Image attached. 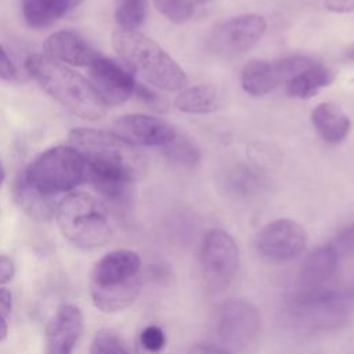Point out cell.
<instances>
[{"instance_id":"13","label":"cell","mask_w":354,"mask_h":354,"mask_svg":"<svg viewBox=\"0 0 354 354\" xmlns=\"http://www.w3.org/2000/svg\"><path fill=\"white\" fill-rule=\"evenodd\" d=\"M112 131L136 147H165L177 133L165 119L141 113L118 118L112 124Z\"/></svg>"},{"instance_id":"32","label":"cell","mask_w":354,"mask_h":354,"mask_svg":"<svg viewBox=\"0 0 354 354\" xmlns=\"http://www.w3.org/2000/svg\"><path fill=\"white\" fill-rule=\"evenodd\" d=\"M14 261L4 254H0V285L7 283L14 277Z\"/></svg>"},{"instance_id":"24","label":"cell","mask_w":354,"mask_h":354,"mask_svg":"<svg viewBox=\"0 0 354 354\" xmlns=\"http://www.w3.org/2000/svg\"><path fill=\"white\" fill-rule=\"evenodd\" d=\"M263 184V178L254 170L239 166L227 178V185L234 194L239 195H250L256 194Z\"/></svg>"},{"instance_id":"19","label":"cell","mask_w":354,"mask_h":354,"mask_svg":"<svg viewBox=\"0 0 354 354\" xmlns=\"http://www.w3.org/2000/svg\"><path fill=\"white\" fill-rule=\"evenodd\" d=\"M311 120L319 136L330 144L343 141L350 131L348 116L335 104L322 102L311 112Z\"/></svg>"},{"instance_id":"5","label":"cell","mask_w":354,"mask_h":354,"mask_svg":"<svg viewBox=\"0 0 354 354\" xmlns=\"http://www.w3.org/2000/svg\"><path fill=\"white\" fill-rule=\"evenodd\" d=\"M55 218L62 235L79 248L101 246L112 234L108 207L88 192L65 195L57 205Z\"/></svg>"},{"instance_id":"2","label":"cell","mask_w":354,"mask_h":354,"mask_svg":"<svg viewBox=\"0 0 354 354\" xmlns=\"http://www.w3.org/2000/svg\"><path fill=\"white\" fill-rule=\"evenodd\" d=\"M29 75L41 88L75 116L95 122L108 112V105L98 95L90 80L44 54H32L25 62Z\"/></svg>"},{"instance_id":"14","label":"cell","mask_w":354,"mask_h":354,"mask_svg":"<svg viewBox=\"0 0 354 354\" xmlns=\"http://www.w3.org/2000/svg\"><path fill=\"white\" fill-rule=\"evenodd\" d=\"M339 253L329 245L314 249L303 261L297 277L299 296H315L330 290L339 266Z\"/></svg>"},{"instance_id":"4","label":"cell","mask_w":354,"mask_h":354,"mask_svg":"<svg viewBox=\"0 0 354 354\" xmlns=\"http://www.w3.org/2000/svg\"><path fill=\"white\" fill-rule=\"evenodd\" d=\"M112 43L124 64L152 86L167 91L187 87L188 79L180 65L148 36L137 30L118 29Z\"/></svg>"},{"instance_id":"29","label":"cell","mask_w":354,"mask_h":354,"mask_svg":"<svg viewBox=\"0 0 354 354\" xmlns=\"http://www.w3.org/2000/svg\"><path fill=\"white\" fill-rule=\"evenodd\" d=\"M134 94L144 102L147 104L148 106L156 109V111H165L166 109V101L159 95L156 94L155 91H152L149 87L144 86V84H140L137 83L136 86V90H134Z\"/></svg>"},{"instance_id":"21","label":"cell","mask_w":354,"mask_h":354,"mask_svg":"<svg viewBox=\"0 0 354 354\" xmlns=\"http://www.w3.org/2000/svg\"><path fill=\"white\" fill-rule=\"evenodd\" d=\"M335 80V75L326 66L315 62L306 71L300 72L288 82V94L296 98H311L319 88L329 86Z\"/></svg>"},{"instance_id":"9","label":"cell","mask_w":354,"mask_h":354,"mask_svg":"<svg viewBox=\"0 0 354 354\" xmlns=\"http://www.w3.org/2000/svg\"><path fill=\"white\" fill-rule=\"evenodd\" d=\"M314 64V59L304 55H293L275 62L253 59L243 66L241 83L246 93L264 95Z\"/></svg>"},{"instance_id":"18","label":"cell","mask_w":354,"mask_h":354,"mask_svg":"<svg viewBox=\"0 0 354 354\" xmlns=\"http://www.w3.org/2000/svg\"><path fill=\"white\" fill-rule=\"evenodd\" d=\"M12 196L22 212L36 221L47 223L55 216L57 203L54 196L39 191L22 176L14 181Z\"/></svg>"},{"instance_id":"10","label":"cell","mask_w":354,"mask_h":354,"mask_svg":"<svg viewBox=\"0 0 354 354\" xmlns=\"http://www.w3.org/2000/svg\"><path fill=\"white\" fill-rule=\"evenodd\" d=\"M267 21L259 14L230 18L212 30L207 44L218 54H238L256 46L264 36Z\"/></svg>"},{"instance_id":"15","label":"cell","mask_w":354,"mask_h":354,"mask_svg":"<svg viewBox=\"0 0 354 354\" xmlns=\"http://www.w3.org/2000/svg\"><path fill=\"white\" fill-rule=\"evenodd\" d=\"M83 329V314L75 304H62L46 326V354H73Z\"/></svg>"},{"instance_id":"16","label":"cell","mask_w":354,"mask_h":354,"mask_svg":"<svg viewBox=\"0 0 354 354\" xmlns=\"http://www.w3.org/2000/svg\"><path fill=\"white\" fill-rule=\"evenodd\" d=\"M44 55L73 66H90L98 53L77 33L58 30L51 33L43 43Z\"/></svg>"},{"instance_id":"33","label":"cell","mask_w":354,"mask_h":354,"mask_svg":"<svg viewBox=\"0 0 354 354\" xmlns=\"http://www.w3.org/2000/svg\"><path fill=\"white\" fill-rule=\"evenodd\" d=\"M324 7L332 12H354V0H325Z\"/></svg>"},{"instance_id":"27","label":"cell","mask_w":354,"mask_h":354,"mask_svg":"<svg viewBox=\"0 0 354 354\" xmlns=\"http://www.w3.org/2000/svg\"><path fill=\"white\" fill-rule=\"evenodd\" d=\"M138 343L147 354H158L166 346V335L156 325L145 326L138 336Z\"/></svg>"},{"instance_id":"28","label":"cell","mask_w":354,"mask_h":354,"mask_svg":"<svg viewBox=\"0 0 354 354\" xmlns=\"http://www.w3.org/2000/svg\"><path fill=\"white\" fill-rule=\"evenodd\" d=\"M332 246L336 249L339 256L354 253V223L347 225L336 235Z\"/></svg>"},{"instance_id":"34","label":"cell","mask_w":354,"mask_h":354,"mask_svg":"<svg viewBox=\"0 0 354 354\" xmlns=\"http://www.w3.org/2000/svg\"><path fill=\"white\" fill-rule=\"evenodd\" d=\"M12 307V295L10 289L0 288V314L7 317L11 313Z\"/></svg>"},{"instance_id":"17","label":"cell","mask_w":354,"mask_h":354,"mask_svg":"<svg viewBox=\"0 0 354 354\" xmlns=\"http://www.w3.org/2000/svg\"><path fill=\"white\" fill-rule=\"evenodd\" d=\"M83 0H21L22 17L32 29H44L54 25Z\"/></svg>"},{"instance_id":"20","label":"cell","mask_w":354,"mask_h":354,"mask_svg":"<svg viewBox=\"0 0 354 354\" xmlns=\"http://www.w3.org/2000/svg\"><path fill=\"white\" fill-rule=\"evenodd\" d=\"M174 105L188 113H210L221 105V94L212 84H196L181 90Z\"/></svg>"},{"instance_id":"26","label":"cell","mask_w":354,"mask_h":354,"mask_svg":"<svg viewBox=\"0 0 354 354\" xmlns=\"http://www.w3.org/2000/svg\"><path fill=\"white\" fill-rule=\"evenodd\" d=\"M156 8L173 22H184L194 12L192 0H153Z\"/></svg>"},{"instance_id":"11","label":"cell","mask_w":354,"mask_h":354,"mask_svg":"<svg viewBox=\"0 0 354 354\" xmlns=\"http://www.w3.org/2000/svg\"><path fill=\"white\" fill-rule=\"evenodd\" d=\"M306 243V230L290 218H278L266 224L256 236L257 252L271 261L295 259L303 252Z\"/></svg>"},{"instance_id":"7","label":"cell","mask_w":354,"mask_h":354,"mask_svg":"<svg viewBox=\"0 0 354 354\" xmlns=\"http://www.w3.org/2000/svg\"><path fill=\"white\" fill-rule=\"evenodd\" d=\"M260 314L257 308L245 299H228L216 310L214 333L220 346L236 351H248L260 336Z\"/></svg>"},{"instance_id":"12","label":"cell","mask_w":354,"mask_h":354,"mask_svg":"<svg viewBox=\"0 0 354 354\" xmlns=\"http://www.w3.org/2000/svg\"><path fill=\"white\" fill-rule=\"evenodd\" d=\"M88 68L90 83L108 106L120 105L134 94V76L115 59L98 54Z\"/></svg>"},{"instance_id":"23","label":"cell","mask_w":354,"mask_h":354,"mask_svg":"<svg viewBox=\"0 0 354 354\" xmlns=\"http://www.w3.org/2000/svg\"><path fill=\"white\" fill-rule=\"evenodd\" d=\"M147 0H120L116 11L115 21L119 29L137 30L145 19Z\"/></svg>"},{"instance_id":"30","label":"cell","mask_w":354,"mask_h":354,"mask_svg":"<svg viewBox=\"0 0 354 354\" xmlns=\"http://www.w3.org/2000/svg\"><path fill=\"white\" fill-rule=\"evenodd\" d=\"M187 354H231L227 348H224L220 344L213 343H199L191 347V350Z\"/></svg>"},{"instance_id":"3","label":"cell","mask_w":354,"mask_h":354,"mask_svg":"<svg viewBox=\"0 0 354 354\" xmlns=\"http://www.w3.org/2000/svg\"><path fill=\"white\" fill-rule=\"evenodd\" d=\"M141 290V259L129 249H116L104 254L90 274V295L102 313L127 308Z\"/></svg>"},{"instance_id":"37","label":"cell","mask_w":354,"mask_h":354,"mask_svg":"<svg viewBox=\"0 0 354 354\" xmlns=\"http://www.w3.org/2000/svg\"><path fill=\"white\" fill-rule=\"evenodd\" d=\"M4 177H6V171H4V167H3V165H1V162H0V184L3 183Z\"/></svg>"},{"instance_id":"6","label":"cell","mask_w":354,"mask_h":354,"mask_svg":"<svg viewBox=\"0 0 354 354\" xmlns=\"http://www.w3.org/2000/svg\"><path fill=\"white\" fill-rule=\"evenodd\" d=\"M87 166L72 145H57L40 153L22 177L39 191L55 196L76 188L86 180Z\"/></svg>"},{"instance_id":"31","label":"cell","mask_w":354,"mask_h":354,"mask_svg":"<svg viewBox=\"0 0 354 354\" xmlns=\"http://www.w3.org/2000/svg\"><path fill=\"white\" fill-rule=\"evenodd\" d=\"M15 75V68L0 44V79L1 80H11Z\"/></svg>"},{"instance_id":"1","label":"cell","mask_w":354,"mask_h":354,"mask_svg":"<svg viewBox=\"0 0 354 354\" xmlns=\"http://www.w3.org/2000/svg\"><path fill=\"white\" fill-rule=\"evenodd\" d=\"M68 141L86 162V180L108 201L126 202L133 184L148 170L145 153L112 130L77 127L69 131Z\"/></svg>"},{"instance_id":"22","label":"cell","mask_w":354,"mask_h":354,"mask_svg":"<svg viewBox=\"0 0 354 354\" xmlns=\"http://www.w3.org/2000/svg\"><path fill=\"white\" fill-rule=\"evenodd\" d=\"M166 156L184 167H195L201 160V151L195 141L184 133L177 131L174 138L163 147Z\"/></svg>"},{"instance_id":"25","label":"cell","mask_w":354,"mask_h":354,"mask_svg":"<svg viewBox=\"0 0 354 354\" xmlns=\"http://www.w3.org/2000/svg\"><path fill=\"white\" fill-rule=\"evenodd\" d=\"M90 354H131L120 336L111 329H100L90 346Z\"/></svg>"},{"instance_id":"36","label":"cell","mask_w":354,"mask_h":354,"mask_svg":"<svg viewBox=\"0 0 354 354\" xmlns=\"http://www.w3.org/2000/svg\"><path fill=\"white\" fill-rule=\"evenodd\" d=\"M346 58L350 61V62H354V46L350 47L346 53Z\"/></svg>"},{"instance_id":"8","label":"cell","mask_w":354,"mask_h":354,"mask_svg":"<svg viewBox=\"0 0 354 354\" xmlns=\"http://www.w3.org/2000/svg\"><path fill=\"white\" fill-rule=\"evenodd\" d=\"M199 264L206 285L213 290H223L235 277L239 264V249L234 238L224 230L213 228L205 235Z\"/></svg>"},{"instance_id":"35","label":"cell","mask_w":354,"mask_h":354,"mask_svg":"<svg viewBox=\"0 0 354 354\" xmlns=\"http://www.w3.org/2000/svg\"><path fill=\"white\" fill-rule=\"evenodd\" d=\"M7 333H8V326L6 322V317L0 314V342L7 337Z\"/></svg>"}]
</instances>
